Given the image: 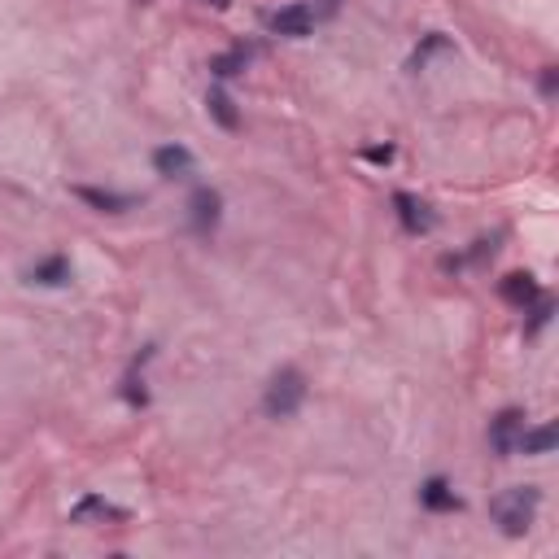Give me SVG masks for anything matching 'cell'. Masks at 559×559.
Segmentation results:
<instances>
[{"instance_id":"cell-1","label":"cell","mask_w":559,"mask_h":559,"mask_svg":"<svg viewBox=\"0 0 559 559\" xmlns=\"http://www.w3.org/2000/svg\"><path fill=\"white\" fill-rule=\"evenodd\" d=\"M538 503H542V494L533 490V485H511V490H503L490 503V516L498 520V529H503L507 538H520V533L533 525V516H538Z\"/></svg>"},{"instance_id":"cell-2","label":"cell","mask_w":559,"mask_h":559,"mask_svg":"<svg viewBox=\"0 0 559 559\" xmlns=\"http://www.w3.org/2000/svg\"><path fill=\"white\" fill-rule=\"evenodd\" d=\"M332 9H337V0H324V5H315V0H293V5L276 9V14L267 18V27L276 35H289V40H306V35H315V27L332 14Z\"/></svg>"},{"instance_id":"cell-3","label":"cell","mask_w":559,"mask_h":559,"mask_svg":"<svg viewBox=\"0 0 559 559\" xmlns=\"http://www.w3.org/2000/svg\"><path fill=\"white\" fill-rule=\"evenodd\" d=\"M302 402H306V376L297 367H280L263 394V411L271 420H289V415L302 411Z\"/></svg>"},{"instance_id":"cell-4","label":"cell","mask_w":559,"mask_h":559,"mask_svg":"<svg viewBox=\"0 0 559 559\" xmlns=\"http://www.w3.org/2000/svg\"><path fill=\"white\" fill-rule=\"evenodd\" d=\"M520 433H525V411H503V415H498V420L490 424V446H494L503 459H511V455H516Z\"/></svg>"},{"instance_id":"cell-5","label":"cell","mask_w":559,"mask_h":559,"mask_svg":"<svg viewBox=\"0 0 559 559\" xmlns=\"http://www.w3.org/2000/svg\"><path fill=\"white\" fill-rule=\"evenodd\" d=\"M394 206H398V219H402V228H407V232L424 236V232H433V228H437V214L428 210V201L411 197V193H398V197H394Z\"/></svg>"},{"instance_id":"cell-6","label":"cell","mask_w":559,"mask_h":559,"mask_svg":"<svg viewBox=\"0 0 559 559\" xmlns=\"http://www.w3.org/2000/svg\"><path fill=\"white\" fill-rule=\"evenodd\" d=\"M188 210H193V228L206 236L219 228V219H223V197L214 193V188H197L193 201H188Z\"/></svg>"},{"instance_id":"cell-7","label":"cell","mask_w":559,"mask_h":559,"mask_svg":"<svg viewBox=\"0 0 559 559\" xmlns=\"http://www.w3.org/2000/svg\"><path fill=\"white\" fill-rule=\"evenodd\" d=\"M193 166L197 158L188 153L184 145H162V149H153V171L166 175V180H184V175H193Z\"/></svg>"},{"instance_id":"cell-8","label":"cell","mask_w":559,"mask_h":559,"mask_svg":"<svg viewBox=\"0 0 559 559\" xmlns=\"http://www.w3.org/2000/svg\"><path fill=\"white\" fill-rule=\"evenodd\" d=\"M75 197L88 201V206L101 210V214H123V210L136 206V197H127V193H105V188H75Z\"/></svg>"},{"instance_id":"cell-9","label":"cell","mask_w":559,"mask_h":559,"mask_svg":"<svg viewBox=\"0 0 559 559\" xmlns=\"http://www.w3.org/2000/svg\"><path fill=\"white\" fill-rule=\"evenodd\" d=\"M420 503L428 507V511H459L463 503H459V494L450 490V485L442 481V477H433V481H424L420 485Z\"/></svg>"},{"instance_id":"cell-10","label":"cell","mask_w":559,"mask_h":559,"mask_svg":"<svg viewBox=\"0 0 559 559\" xmlns=\"http://www.w3.org/2000/svg\"><path fill=\"white\" fill-rule=\"evenodd\" d=\"M503 297L511 306H533L542 293H538V284H533L529 271H511V276L503 280Z\"/></svg>"},{"instance_id":"cell-11","label":"cell","mask_w":559,"mask_h":559,"mask_svg":"<svg viewBox=\"0 0 559 559\" xmlns=\"http://www.w3.org/2000/svg\"><path fill=\"white\" fill-rule=\"evenodd\" d=\"M27 280H31V284H49V289H57V284H70V258H62V254L44 258V263L31 267Z\"/></svg>"},{"instance_id":"cell-12","label":"cell","mask_w":559,"mask_h":559,"mask_svg":"<svg viewBox=\"0 0 559 559\" xmlns=\"http://www.w3.org/2000/svg\"><path fill=\"white\" fill-rule=\"evenodd\" d=\"M551 446H555V428L551 424L525 428V433H520V442H516V455H551Z\"/></svg>"},{"instance_id":"cell-13","label":"cell","mask_w":559,"mask_h":559,"mask_svg":"<svg viewBox=\"0 0 559 559\" xmlns=\"http://www.w3.org/2000/svg\"><path fill=\"white\" fill-rule=\"evenodd\" d=\"M206 110H210V118L223 127V132H236V127H241V114L232 110V101H228V92L223 88H214L206 97Z\"/></svg>"},{"instance_id":"cell-14","label":"cell","mask_w":559,"mask_h":559,"mask_svg":"<svg viewBox=\"0 0 559 559\" xmlns=\"http://www.w3.org/2000/svg\"><path fill=\"white\" fill-rule=\"evenodd\" d=\"M92 516H101V520H123L127 511H123V507H114V503H105V498H97V494L83 498V503H79L75 511H70V520H75V525H83V520H92Z\"/></svg>"},{"instance_id":"cell-15","label":"cell","mask_w":559,"mask_h":559,"mask_svg":"<svg viewBox=\"0 0 559 559\" xmlns=\"http://www.w3.org/2000/svg\"><path fill=\"white\" fill-rule=\"evenodd\" d=\"M249 57H254V53H249L245 44H236L232 53H219V57H210V70H214V75H219V79H232V75H241V70L249 66Z\"/></svg>"},{"instance_id":"cell-16","label":"cell","mask_w":559,"mask_h":559,"mask_svg":"<svg viewBox=\"0 0 559 559\" xmlns=\"http://www.w3.org/2000/svg\"><path fill=\"white\" fill-rule=\"evenodd\" d=\"M367 162H394V149H367Z\"/></svg>"},{"instance_id":"cell-17","label":"cell","mask_w":559,"mask_h":559,"mask_svg":"<svg viewBox=\"0 0 559 559\" xmlns=\"http://www.w3.org/2000/svg\"><path fill=\"white\" fill-rule=\"evenodd\" d=\"M214 5H219V9H228V5H232V0H214Z\"/></svg>"}]
</instances>
